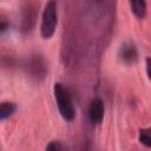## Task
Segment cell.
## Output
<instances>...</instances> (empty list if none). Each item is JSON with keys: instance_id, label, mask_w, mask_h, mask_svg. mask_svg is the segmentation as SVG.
<instances>
[{"instance_id": "1", "label": "cell", "mask_w": 151, "mask_h": 151, "mask_svg": "<svg viewBox=\"0 0 151 151\" xmlns=\"http://www.w3.org/2000/svg\"><path fill=\"white\" fill-rule=\"evenodd\" d=\"M53 92H54V98L59 109V112L61 114V117L65 120H72L74 118V107L71 100V97L67 92V90L59 83L54 84L53 87Z\"/></svg>"}, {"instance_id": "2", "label": "cell", "mask_w": 151, "mask_h": 151, "mask_svg": "<svg viewBox=\"0 0 151 151\" xmlns=\"http://www.w3.org/2000/svg\"><path fill=\"white\" fill-rule=\"evenodd\" d=\"M57 26V6L53 0H50L42 13L41 21V35L45 39H50L55 31Z\"/></svg>"}, {"instance_id": "3", "label": "cell", "mask_w": 151, "mask_h": 151, "mask_svg": "<svg viewBox=\"0 0 151 151\" xmlns=\"http://www.w3.org/2000/svg\"><path fill=\"white\" fill-rule=\"evenodd\" d=\"M88 116L92 123L94 124L101 123L104 117V104L99 98H96L91 101L90 109H88Z\"/></svg>"}, {"instance_id": "4", "label": "cell", "mask_w": 151, "mask_h": 151, "mask_svg": "<svg viewBox=\"0 0 151 151\" xmlns=\"http://www.w3.org/2000/svg\"><path fill=\"white\" fill-rule=\"evenodd\" d=\"M120 58L126 64H134L138 59V53L132 44H124L120 48Z\"/></svg>"}, {"instance_id": "5", "label": "cell", "mask_w": 151, "mask_h": 151, "mask_svg": "<svg viewBox=\"0 0 151 151\" xmlns=\"http://www.w3.org/2000/svg\"><path fill=\"white\" fill-rule=\"evenodd\" d=\"M132 12L136 17L143 19L146 15V2L145 0H130Z\"/></svg>"}, {"instance_id": "6", "label": "cell", "mask_w": 151, "mask_h": 151, "mask_svg": "<svg viewBox=\"0 0 151 151\" xmlns=\"http://www.w3.org/2000/svg\"><path fill=\"white\" fill-rule=\"evenodd\" d=\"M14 111H15V105L13 103H8V101L1 103L0 104V120L8 118Z\"/></svg>"}, {"instance_id": "7", "label": "cell", "mask_w": 151, "mask_h": 151, "mask_svg": "<svg viewBox=\"0 0 151 151\" xmlns=\"http://www.w3.org/2000/svg\"><path fill=\"white\" fill-rule=\"evenodd\" d=\"M139 142L142 144H144L146 147H150L151 146V136H150V132L149 130H140L139 131Z\"/></svg>"}, {"instance_id": "8", "label": "cell", "mask_w": 151, "mask_h": 151, "mask_svg": "<svg viewBox=\"0 0 151 151\" xmlns=\"http://www.w3.org/2000/svg\"><path fill=\"white\" fill-rule=\"evenodd\" d=\"M8 27H9V22H8L7 18L0 17V33H4L5 31H7Z\"/></svg>"}, {"instance_id": "9", "label": "cell", "mask_w": 151, "mask_h": 151, "mask_svg": "<svg viewBox=\"0 0 151 151\" xmlns=\"http://www.w3.org/2000/svg\"><path fill=\"white\" fill-rule=\"evenodd\" d=\"M61 149H63V146H61L59 143H57V142H52L51 144H48V145L46 146V150H53V151L61 150Z\"/></svg>"}]
</instances>
